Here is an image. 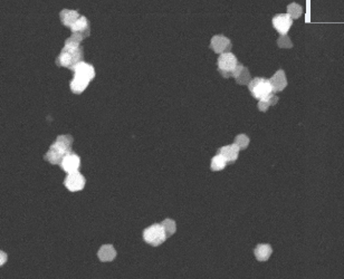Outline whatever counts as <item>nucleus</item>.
<instances>
[{
    "mask_svg": "<svg viewBox=\"0 0 344 279\" xmlns=\"http://www.w3.org/2000/svg\"><path fill=\"white\" fill-rule=\"evenodd\" d=\"M83 57L84 52L83 47L80 46V42L69 37L65 40V45L56 58V65L73 69L76 64L83 62Z\"/></svg>",
    "mask_w": 344,
    "mask_h": 279,
    "instance_id": "1",
    "label": "nucleus"
},
{
    "mask_svg": "<svg viewBox=\"0 0 344 279\" xmlns=\"http://www.w3.org/2000/svg\"><path fill=\"white\" fill-rule=\"evenodd\" d=\"M73 136L69 134H64V135H58L55 141L50 147L47 153L45 154L44 159L54 165H60L63 158L72 152V144Z\"/></svg>",
    "mask_w": 344,
    "mask_h": 279,
    "instance_id": "2",
    "label": "nucleus"
},
{
    "mask_svg": "<svg viewBox=\"0 0 344 279\" xmlns=\"http://www.w3.org/2000/svg\"><path fill=\"white\" fill-rule=\"evenodd\" d=\"M248 88L251 95L257 100H263L267 98L268 95L273 93L270 80L263 77H256L254 79H250L248 83Z\"/></svg>",
    "mask_w": 344,
    "mask_h": 279,
    "instance_id": "3",
    "label": "nucleus"
},
{
    "mask_svg": "<svg viewBox=\"0 0 344 279\" xmlns=\"http://www.w3.org/2000/svg\"><path fill=\"white\" fill-rule=\"evenodd\" d=\"M143 239L147 244L151 245L153 247H158L160 245H162L166 239V236L164 234L162 226H161V223H154L152 224V226L144 229Z\"/></svg>",
    "mask_w": 344,
    "mask_h": 279,
    "instance_id": "4",
    "label": "nucleus"
},
{
    "mask_svg": "<svg viewBox=\"0 0 344 279\" xmlns=\"http://www.w3.org/2000/svg\"><path fill=\"white\" fill-rule=\"evenodd\" d=\"M218 69L224 77L233 76L236 67L238 65V61L233 53L222 54L218 58Z\"/></svg>",
    "mask_w": 344,
    "mask_h": 279,
    "instance_id": "5",
    "label": "nucleus"
},
{
    "mask_svg": "<svg viewBox=\"0 0 344 279\" xmlns=\"http://www.w3.org/2000/svg\"><path fill=\"white\" fill-rule=\"evenodd\" d=\"M71 31H72V36H71L72 38L76 39L77 41L80 42L82 40H84L86 37H89L91 34L90 21L88 20V18L85 17V16H80V17L72 25Z\"/></svg>",
    "mask_w": 344,
    "mask_h": 279,
    "instance_id": "6",
    "label": "nucleus"
},
{
    "mask_svg": "<svg viewBox=\"0 0 344 279\" xmlns=\"http://www.w3.org/2000/svg\"><path fill=\"white\" fill-rule=\"evenodd\" d=\"M60 166L63 171H65L68 174L77 172L78 169L80 168V159L76 153L72 151L71 153H68L63 158L60 163Z\"/></svg>",
    "mask_w": 344,
    "mask_h": 279,
    "instance_id": "7",
    "label": "nucleus"
},
{
    "mask_svg": "<svg viewBox=\"0 0 344 279\" xmlns=\"http://www.w3.org/2000/svg\"><path fill=\"white\" fill-rule=\"evenodd\" d=\"M85 178L83 174H80L78 171L71 174H67V176L64 180V185L71 192H77L84 189L85 187Z\"/></svg>",
    "mask_w": 344,
    "mask_h": 279,
    "instance_id": "8",
    "label": "nucleus"
},
{
    "mask_svg": "<svg viewBox=\"0 0 344 279\" xmlns=\"http://www.w3.org/2000/svg\"><path fill=\"white\" fill-rule=\"evenodd\" d=\"M72 71L74 72V76L82 78L89 83L95 77V69L93 65H91V64H88L85 62H80L76 64Z\"/></svg>",
    "mask_w": 344,
    "mask_h": 279,
    "instance_id": "9",
    "label": "nucleus"
},
{
    "mask_svg": "<svg viewBox=\"0 0 344 279\" xmlns=\"http://www.w3.org/2000/svg\"><path fill=\"white\" fill-rule=\"evenodd\" d=\"M232 47V41L224 35H216L211 38L210 48L214 53L220 54V55L225 53H230Z\"/></svg>",
    "mask_w": 344,
    "mask_h": 279,
    "instance_id": "10",
    "label": "nucleus"
},
{
    "mask_svg": "<svg viewBox=\"0 0 344 279\" xmlns=\"http://www.w3.org/2000/svg\"><path fill=\"white\" fill-rule=\"evenodd\" d=\"M293 25V20L287 14H278L273 18V26L282 36H286L289 28Z\"/></svg>",
    "mask_w": 344,
    "mask_h": 279,
    "instance_id": "11",
    "label": "nucleus"
},
{
    "mask_svg": "<svg viewBox=\"0 0 344 279\" xmlns=\"http://www.w3.org/2000/svg\"><path fill=\"white\" fill-rule=\"evenodd\" d=\"M268 80H270L273 93L282 92V90L287 86L286 75H285V72L283 71V69H278V71L274 74Z\"/></svg>",
    "mask_w": 344,
    "mask_h": 279,
    "instance_id": "12",
    "label": "nucleus"
},
{
    "mask_svg": "<svg viewBox=\"0 0 344 279\" xmlns=\"http://www.w3.org/2000/svg\"><path fill=\"white\" fill-rule=\"evenodd\" d=\"M218 154L226 160V162H234L237 160L239 154V149L235 146V144H229V146H225L218 150Z\"/></svg>",
    "mask_w": 344,
    "mask_h": 279,
    "instance_id": "13",
    "label": "nucleus"
},
{
    "mask_svg": "<svg viewBox=\"0 0 344 279\" xmlns=\"http://www.w3.org/2000/svg\"><path fill=\"white\" fill-rule=\"evenodd\" d=\"M117 253L112 245H103L98 251V257L101 261L110 262L115 259Z\"/></svg>",
    "mask_w": 344,
    "mask_h": 279,
    "instance_id": "14",
    "label": "nucleus"
},
{
    "mask_svg": "<svg viewBox=\"0 0 344 279\" xmlns=\"http://www.w3.org/2000/svg\"><path fill=\"white\" fill-rule=\"evenodd\" d=\"M233 77H235V79L237 80V83L240 85H244V84L248 85V83L250 82L249 71L243 65V64H240V63H238L237 67H236L235 72L233 74Z\"/></svg>",
    "mask_w": 344,
    "mask_h": 279,
    "instance_id": "15",
    "label": "nucleus"
},
{
    "mask_svg": "<svg viewBox=\"0 0 344 279\" xmlns=\"http://www.w3.org/2000/svg\"><path fill=\"white\" fill-rule=\"evenodd\" d=\"M60 17H61V21L64 26L69 27L71 28L72 25L76 21L79 17L80 15L78 14V12L76 10H71V9H63L62 12L60 13Z\"/></svg>",
    "mask_w": 344,
    "mask_h": 279,
    "instance_id": "16",
    "label": "nucleus"
},
{
    "mask_svg": "<svg viewBox=\"0 0 344 279\" xmlns=\"http://www.w3.org/2000/svg\"><path fill=\"white\" fill-rule=\"evenodd\" d=\"M255 257L258 261H266L273 254L272 247L268 244H260L255 248Z\"/></svg>",
    "mask_w": 344,
    "mask_h": 279,
    "instance_id": "17",
    "label": "nucleus"
},
{
    "mask_svg": "<svg viewBox=\"0 0 344 279\" xmlns=\"http://www.w3.org/2000/svg\"><path fill=\"white\" fill-rule=\"evenodd\" d=\"M89 82H86V80L74 76V78L69 82V88H71L72 93L74 94H82L84 90L88 88L89 86Z\"/></svg>",
    "mask_w": 344,
    "mask_h": 279,
    "instance_id": "18",
    "label": "nucleus"
},
{
    "mask_svg": "<svg viewBox=\"0 0 344 279\" xmlns=\"http://www.w3.org/2000/svg\"><path fill=\"white\" fill-rule=\"evenodd\" d=\"M278 102V98L276 95H274V93H272L271 95H268L267 98L261 100L258 102V109L262 112H266L267 109L272 105H275Z\"/></svg>",
    "mask_w": 344,
    "mask_h": 279,
    "instance_id": "19",
    "label": "nucleus"
},
{
    "mask_svg": "<svg viewBox=\"0 0 344 279\" xmlns=\"http://www.w3.org/2000/svg\"><path fill=\"white\" fill-rule=\"evenodd\" d=\"M161 226H162V228L164 230V234L166 236V238L174 235L176 232V230H177V224L175 222V220H172V219L163 220V221L161 222Z\"/></svg>",
    "mask_w": 344,
    "mask_h": 279,
    "instance_id": "20",
    "label": "nucleus"
},
{
    "mask_svg": "<svg viewBox=\"0 0 344 279\" xmlns=\"http://www.w3.org/2000/svg\"><path fill=\"white\" fill-rule=\"evenodd\" d=\"M226 165H227V162H226V160L220 154L214 155V157L211 159L210 168L212 171L224 170L226 168Z\"/></svg>",
    "mask_w": 344,
    "mask_h": 279,
    "instance_id": "21",
    "label": "nucleus"
},
{
    "mask_svg": "<svg viewBox=\"0 0 344 279\" xmlns=\"http://www.w3.org/2000/svg\"><path fill=\"white\" fill-rule=\"evenodd\" d=\"M302 13H303V8L297 4H291L287 6V15L289 16V18H291L292 20L299 18L300 16H302Z\"/></svg>",
    "mask_w": 344,
    "mask_h": 279,
    "instance_id": "22",
    "label": "nucleus"
},
{
    "mask_svg": "<svg viewBox=\"0 0 344 279\" xmlns=\"http://www.w3.org/2000/svg\"><path fill=\"white\" fill-rule=\"evenodd\" d=\"M234 144L239 149V151L240 150H245L249 144V137L247 136L246 134H238V135L235 138Z\"/></svg>",
    "mask_w": 344,
    "mask_h": 279,
    "instance_id": "23",
    "label": "nucleus"
},
{
    "mask_svg": "<svg viewBox=\"0 0 344 279\" xmlns=\"http://www.w3.org/2000/svg\"><path fill=\"white\" fill-rule=\"evenodd\" d=\"M7 259H8V256H7V254L5 253V251L0 250V266H4L5 264H6V262H7Z\"/></svg>",
    "mask_w": 344,
    "mask_h": 279,
    "instance_id": "24",
    "label": "nucleus"
}]
</instances>
